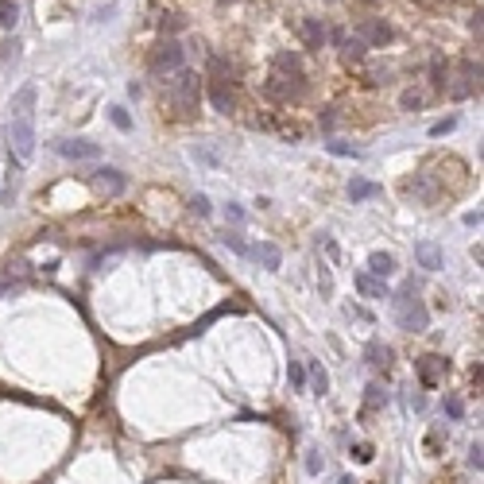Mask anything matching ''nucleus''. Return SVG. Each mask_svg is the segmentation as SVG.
Segmentation results:
<instances>
[{"mask_svg":"<svg viewBox=\"0 0 484 484\" xmlns=\"http://www.w3.org/2000/svg\"><path fill=\"white\" fill-rule=\"evenodd\" d=\"M35 101H39V89L31 86H20L16 97L8 105V148L16 155V163H31L35 159Z\"/></svg>","mask_w":484,"mask_h":484,"instance_id":"nucleus-1","label":"nucleus"},{"mask_svg":"<svg viewBox=\"0 0 484 484\" xmlns=\"http://www.w3.org/2000/svg\"><path fill=\"white\" fill-rule=\"evenodd\" d=\"M163 93H167V105L178 120H190L198 113V101H202V86H198V74L194 70H175L167 81H163Z\"/></svg>","mask_w":484,"mask_h":484,"instance_id":"nucleus-2","label":"nucleus"},{"mask_svg":"<svg viewBox=\"0 0 484 484\" xmlns=\"http://www.w3.org/2000/svg\"><path fill=\"white\" fill-rule=\"evenodd\" d=\"M396 318L407 333H423V329L430 326V310H426V302L418 298L415 287H407L403 295L396 298Z\"/></svg>","mask_w":484,"mask_h":484,"instance_id":"nucleus-3","label":"nucleus"},{"mask_svg":"<svg viewBox=\"0 0 484 484\" xmlns=\"http://www.w3.org/2000/svg\"><path fill=\"white\" fill-rule=\"evenodd\" d=\"M151 74H155V78H171V74H175V70H182L186 66V62H182V47H178L175 39H167V43H159L155 50H151Z\"/></svg>","mask_w":484,"mask_h":484,"instance_id":"nucleus-4","label":"nucleus"},{"mask_svg":"<svg viewBox=\"0 0 484 484\" xmlns=\"http://www.w3.org/2000/svg\"><path fill=\"white\" fill-rule=\"evenodd\" d=\"M55 151L66 155V159H97L101 155V144H93V139H59Z\"/></svg>","mask_w":484,"mask_h":484,"instance_id":"nucleus-5","label":"nucleus"},{"mask_svg":"<svg viewBox=\"0 0 484 484\" xmlns=\"http://www.w3.org/2000/svg\"><path fill=\"white\" fill-rule=\"evenodd\" d=\"M481 78V62H461V70H457V78H454V86H449V97H469L473 93V81Z\"/></svg>","mask_w":484,"mask_h":484,"instance_id":"nucleus-6","label":"nucleus"},{"mask_svg":"<svg viewBox=\"0 0 484 484\" xmlns=\"http://www.w3.org/2000/svg\"><path fill=\"white\" fill-rule=\"evenodd\" d=\"M356 39L365 43H376V47H384V43H391V28H387L384 20H365L360 28H356Z\"/></svg>","mask_w":484,"mask_h":484,"instance_id":"nucleus-7","label":"nucleus"},{"mask_svg":"<svg viewBox=\"0 0 484 484\" xmlns=\"http://www.w3.org/2000/svg\"><path fill=\"white\" fill-rule=\"evenodd\" d=\"M93 186H97L101 194H120V190L128 186V178L113 167H101V171H93Z\"/></svg>","mask_w":484,"mask_h":484,"instance_id":"nucleus-8","label":"nucleus"},{"mask_svg":"<svg viewBox=\"0 0 484 484\" xmlns=\"http://www.w3.org/2000/svg\"><path fill=\"white\" fill-rule=\"evenodd\" d=\"M415 260H418V267H426V271H438V267H442V248H438L434 240H418Z\"/></svg>","mask_w":484,"mask_h":484,"instance_id":"nucleus-9","label":"nucleus"},{"mask_svg":"<svg viewBox=\"0 0 484 484\" xmlns=\"http://www.w3.org/2000/svg\"><path fill=\"white\" fill-rule=\"evenodd\" d=\"M442 372H445V360H442V356H423V360H418V376H423L426 387H438Z\"/></svg>","mask_w":484,"mask_h":484,"instance_id":"nucleus-10","label":"nucleus"},{"mask_svg":"<svg viewBox=\"0 0 484 484\" xmlns=\"http://www.w3.org/2000/svg\"><path fill=\"white\" fill-rule=\"evenodd\" d=\"M248 256H256L267 271H279V264H283V252H279L275 244H267V240H264V244H256V248H248Z\"/></svg>","mask_w":484,"mask_h":484,"instance_id":"nucleus-11","label":"nucleus"},{"mask_svg":"<svg viewBox=\"0 0 484 484\" xmlns=\"http://www.w3.org/2000/svg\"><path fill=\"white\" fill-rule=\"evenodd\" d=\"M302 39H307L310 50H322L329 39V31L322 28V20H302Z\"/></svg>","mask_w":484,"mask_h":484,"instance_id":"nucleus-12","label":"nucleus"},{"mask_svg":"<svg viewBox=\"0 0 484 484\" xmlns=\"http://www.w3.org/2000/svg\"><path fill=\"white\" fill-rule=\"evenodd\" d=\"M368 271H372L376 279H387L396 271V256H391V252H372V256H368Z\"/></svg>","mask_w":484,"mask_h":484,"instance_id":"nucleus-13","label":"nucleus"},{"mask_svg":"<svg viewBox=\"0 0 484 484\" xmlns=\"http://www.w3.org/2000/svg\"><path fill=\"white\" fill-rule=\"evenodd\" d=\"M376 194H380V186H376V182H365V178H353V182H349V198H353V202L376 198Z\"/></svg>","mask_w":484,"mask_h":484,"instance_id":"nucleus-14","label":"nucleus"},{"mask_svg":"<svg viewBox=\"0 0 484 484\" xmlns=\"http://www.w3.org/2000/svg\"><path fill=\"white\" fill-rule=\"evenodd\" d=\"M356 287H360V295L365 298H387L384 283H376L372 275H356Z\"/></svg>","mask_w":484,"mask_h":484,"instance_id":"nucleus-15","label":"nucleus"},{"mask_svg":"<svg viewBox=\"0 0 484 484\" xmlns=\"http://www.w3.org/2000/svg\"><path fill=\"white\" fill-rule=\"evenodd\" d=\"M310 387H314V396H326L329 391V376L322 365H310Z\"/></svg>","mask_w":484,"mask_h":484,"instance_id":"nucleus-16","label":"nucleus"},{"mask_svg":"<svg viewBox=\"0 0 484 484\" xmlns=\"http://www.w3.org/2000/svg\"><path fill=\"white\" fill-rule=\"evenodd\" d=\"M16 16H20V8L12 4V0H0V28H16Z\"/></svg>","mask_w":484,"mask_h":484,"instance_id":"nucleus-17","label":"nucleus"},{"mask_svg":"<svg viewBox=\"0 0 484 484\" xmlns=\"http://www.w3.org/2000/svg\"><path fill=\"white\" fill-rule=\"evenodd\" d=\"M109 120L117 124L120 132H132V117H128V109H124V105H113V109H109Z\"/></svg>","mask_w":484,"mask_h":484,"instance_id":"nucleus-18","label":"nucleus"},{"mask_svg":"<svg viewBox=\"0 0 484 484\" xmlns=\"http://www.w3.org/2000/svg\"><path fill=\"white\" fill-rule=\"evenodd\" d=\"M341 47H345V59L349 62H353V59H360V55H365V43H360V39H356V35H353V39H341Z\"/></svg>","mask_w":484,"mask_h":484,"instance_id":"nucleus-19","label":"nucleus"},{"mask_svg":"<svg viewBox=\"0 0 484 484\" xmlns=\"http://www.w3.org/2000/svg\"><path fill=\"white\" fill-rule=\"evenodd\" d=\"M291 384H295L298 391L307 387V368H302V365H295V360H291Z\"/></svg>","mask_w":484,"mask_h":484,"instance_id":"nucleus-20","label":"nucleus"},{"mask_svg":"<svg viewBox=\"0 0 484 484\" xmlns=\"http://www.w3.org/2000/svg\"><path fill=\"white\" fill-rule=\"evenodd\" d=\"M454 128H457V120L445 117V120H438V124H430V136H445V132H454Z\"/></svg>","mask_w":484,"mask_h":484,"instance_id":"nucleus-21","label":"nucleus"},{"mask_svg":"<svg viewBox=\"0 0 484 484\" xmlns=\"http://www.w3.org/2000/svg\"><path fill=\"white\" fill-rule=\"evenodd\" d=\"M190 206H194V213H198V217H209V198H206V194H194V202H190Z\"/></svg>","mask_w":484,"mask_h":484,"instance_id":"nucleus-22","label":"nucleus"},{"mask_svg":"<svg viewBox=\"0 0 484 484\" xmlns=\"http://www.w3.org/2000/svg\"><path fill=\"white\" fill-rule=\"evenodd\" d=\"M225 244L233 248V252H240V256H248V244H244V240L237 237V233H225Z\"/></svg>","mask_w":484,"mask_h":484,"instance_id":"nucleus-23","label":"nucleus"},{"mask_svg":"<svg viewBox=\"0 0 484 484\" xmlns=\"http://www.w3.org/2000/svg\"><path fill=\"white\" fill-rule=\"evenodd\" d=\"M403 109H423V93H403Z\"/></svg>","mask_w":484,"mask_h":484,"instance_id":"nucleus-24","label":"nucleus"},{"mask_svg":"<svg viewBox=\"0 0 484 484\" xmlns=\"http://www.w3.org/2000/svg\"><path fill=\"white\" fill-rule=\"evenodd\" d=\"M353 454H356V461H372V445H368V442H360V445L353 449Z\"/></svg>","mask_w":484,"mask_h":484,"instance_id":"nucleus-25","label":"nucleus"},{"mask_svg":"<svg viewBox=\"0 0 484 484\" xmlns=\"http://www.w3.org/2000/svg\"><path fill=\"white\" fill-rule=\"evenodd\" d=\"M329 151H333V155H353V159H356V151L349 148V144H337V139L329 144Z\"/></svg>","mask_w":484,"mask_h":484,"instance_id":"nucleus-26","label":"nucleus"},{"mask_svg":"<svg viewBox=\"0 0 484 484\" xmlns=\"http://www.w3.org/2000/svg\"><path fill=\"white\" fill-rule=\"evenodd\" d=\"M307 473H322V457L318 454H307Z\"/></svg>","mask_w":484,"mask_h":484,"instance_id":"nucleus-27","label":"nucleus"},{"mask_svg":"<svg viewBox=\"0 0 484 484\" xmlns=\"http://www.w3.org/2000/svg\"><path fill=\"white\" fill-rule=\"evenodd\" d=\"M481 461H484V457H481V442H476L473 449H469V465H473V469H481Z\"/></svg>","mask_w":484,"mask_h":484,"instance_id":"nucleus-28","label":"nucleus"},{"mask_svg":"<svg viewBox=\"0 0 484 484\" xmlns=\"http://www.w3.org/2000/svg\"><path fill=\"white\" fill-rule=\"evenodd\" d=\"M229 217H233V221L240 225V221H244V209H240V206H229Z\"/></svg>","mask_w":484,"mask_h":484,"instance_id":"nucleus-29","label":"nucleus"},{"mask_svg":"<svg viewBox=\"0 0 484 484\" xmlns=\"http://www.w3.org/2000/svg\"><path fill=\"white\" fill-rule=\"evenodd\" d=\"M12 283V275H0V291H4V287H8Z\"/></svg>","mask_w":484,"mask_h":484,"instance_id":"nucleus-30","label":"nucleus"},{"mask_svg":"<svg viewBox=\"0 0 484 484\" xmlns=\"http://www.w3.org/2000/svg\"><path fill=\"white\" fill-rule=\"evenodd\" d=\"M221 4H237V0H221Z\"/></svg>","mask_w":484,"mask_h":484,"instance_id":"nucleus-31","label":"nucleus"}]
</instances>
